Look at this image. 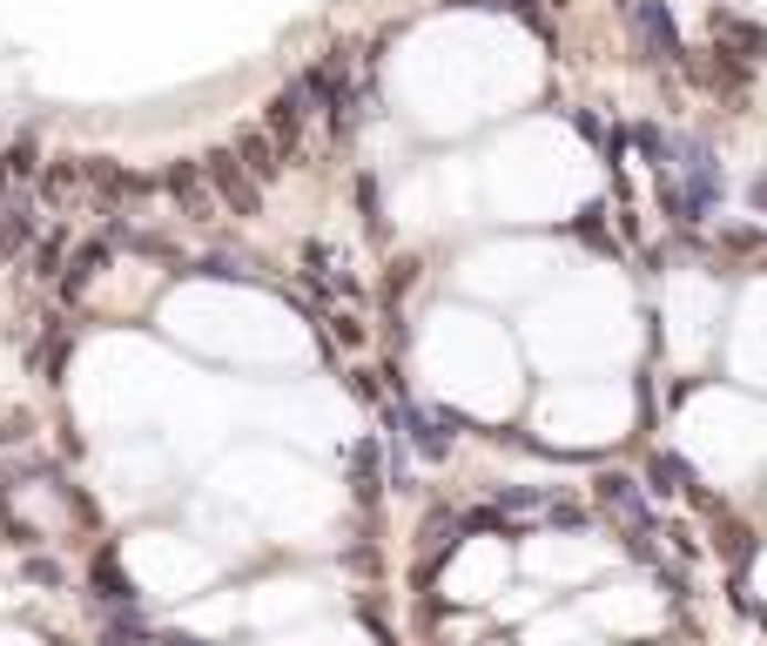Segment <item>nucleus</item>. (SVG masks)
Returning a JSON list of instances; mask_svg holds the SVG:
<instances>
[{
  "label": "nucleus",
  "instance_id": "1",
  "mask_svg": "<svg viewBox=\"0 0 767 646\" xmlns=\"http://www.w3.org/2000/svg\"><path fill=\"white\" fill-rule=\"evenodd\" d=\"M310 115H317L310 88H303V81H290V88H283V95H277V102L263 108V135H270V142H277L283 155H290V148L303 142V122H310Z\"/></svg>",
  "mask_w": 767,
  "mask_h": 646
},
{
  "label": "nucleus",
  "instance_id": "2",
  "mask_svg": "<svg viewBox=\"0 0 767 646\" xmlns=\"http://www.w3.org/2000/svg\"><path fill=\"white\" fill-rule=\"evenodd\" d=\"M203 176H209V189H216V202H229V209H256V189H249V169L229 155V148H216V155H203Z\"/></svg>",
  "mask_w": 767,
  "mask_h": 646
},
{
  "label": "nucleus",
  "instance_id": "3",
  "mask_svg": "<svg viewBox=\"0 0 767 646\" xmlns=\"http://www.w3.org/2000/svg\"><path fill=\"white\" fill-rule=\"evenodd\" d=\"M633 34L646 41V61H680V34H673V21H666V8L660 0H633Z\"/></svg>",
  "mask_w": 767,
  "mask_h": 646
},
{
  "label": "nucleus",
  "instance_id": "4",
  "mask_svg": "<svg viewBox=\"0 0 767 646\" xmlns=\"http://www.w3.org/2000/svg\"><path fill=\"white\" fill-rule=\"evenodd\" d=\"M168 196L183 202V216L189 222H209L222 202H216V189H209V176H203V162H183V169H168Z\"/></svg>",
  "mask_w": 767,
  "mask_h": 646
},
{
  "label": "nucleus",
  "instance_id": "5",
  "mask_svg": "<svg viewBox=\"0 0 767 646\" xmlns=\"http://www.w3.org/2000/svg\"><path fill=\"white\" fill-rule=\"evenodd\" d=\"M236 162L249 176H277V162H283V148L263 135V128H242V142H236Z\"/></svg>",
  "mask_w": 767,
  "mask_h": 646
},
{
  "label": "nucleus",
  "instance_id": "6",
  "mask_svg": "<svg viewBox=\"0 0 767 646\" xmlns=\"http://www.w3.org/2000/svg\"><path fill=\"white\" fill-rule=\"evenodd\" d=\"M465 8H505V14H532V0H465Z\"/></svg>",
  "mask_w": 767,
  "mask_h": 646
},
{
  "label": "nucleus",
  "instance_id": "7",
  "mask_svg": "<svg viewBox=\"0 0 767 646\" xmlns=\"http://www.w3.org/2000/svg\"><path fill=\"white\" fill-rule=\"evenodd\" d=\"M754 202H760V209H767V176H760V183H754Z\"/></svg>",
  "mask_w": 767,
  "mask_h": 646
}]
</instances>
